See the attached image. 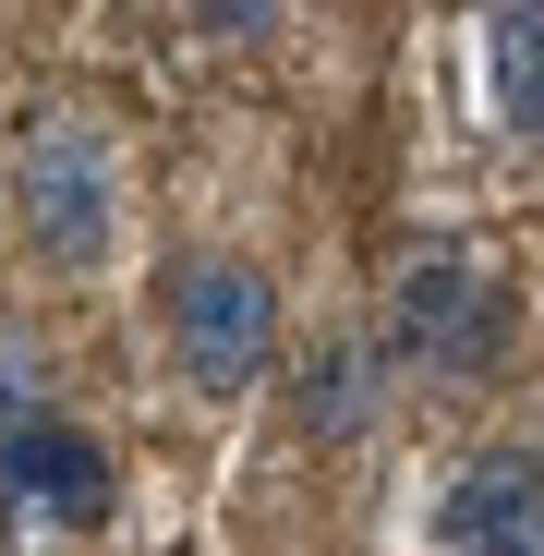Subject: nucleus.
<instances>
[{
    "mask_svg": "<svg viewBox=\"0 0 544 556\" xmlns=\"http://www.w3.org/2000/svg\"><path fill=\"white\" fill-rule=\"evenodd\" d=\"M194 13H206L218 37H266V25H279V0H194Z\"/></svg>",
    "mask_w": 544,
    "mask_h": 556,
    "instance_id": "1a4fd4ad",
    "label": "nucleus"
},
{
    "mask_svg": "<svg viewBox=\"0 0 544 556\" xmlns=\"http://www.w3.org/2000/svg\"><path fill=\"white\" fill-rule=\"evenodd\" d=\"M157 339H169V363H181L206 400H242L266 363H279V291H266V266H242V254H181V266L157 278Z\"/></svg>",
    "mask_w": 544,
    "mask_h": 556,
    "instance_id": "7ed1b4c3",
    "label": "nucleus"
},
{
    "mask_svg": "<svg viewBox=\"0 0 544 556\" xmlns=\"http://www.w3.org/2000/svg\"><path fill=\"white\" fill-rule=\"evenodd\" d=\"M13 230H25V266H49V278H98L110 254H122V157H110V134L85 122V110H25V134H13Z\"/></svg>",
    "mask_w": 544,
    "mask_h": 556,
    "instance_id": "f257e3e1",
    "label": "nucleus"
},
{
    "mask_svg": "<svg viewBox=\"0 0 544 556\" xmlns=\"http://www.w3.org/2000/svg\"><path fill=\"white\" fill-rule=\"evenodd\" d=\"M435 556H544V459H532V435L460 459V484L435 496Z\"/></svg>",
    "mask_w": 544,
    "mask_h": 556,
    "instance_id": "39448f33",
    "label": "nucleus"
},
{
    "mask_svg": "<svg viewBox=\"0 0 544 556\" xmlns=\"http://www.w3.org/2000/svg\"><path fill=\"white\" fill-rule=\"evenodd\" d=\"M484 98L532 146V122H544V98H532V0H484Z\"/></svg>",
    "mask_w": 544,
    "mask_h": 556,
    "instance_id": "0eeeda50",
    "label": "nucleus"
},
{
    "mask_svg": "<svg viewBox=\"0 0 544 556\" xmlns=\"http://www.w3.org/2000/svg\"><path fill=\"white\" fill-rule=\"evenodd\" d=\"M25 412H49V351L0 339V424H25Z\"/></svg>",
    "mask_w": 544,
    "mask_h": 556,
    "instance_id": "6e6552de",
    "label": "nucleus"
},
{
    "mask_svg": "<svg viewBox=\"0 0 544 556\" xmlns=\"http://www.w3.org/2000/svg\"><path fill=\"white\" fill-rule=\"evenodd\" d=\"M508 351H520V315L484 266L460 254H423L400 266V291H388V327H376V363H388V388H496L508 376Z\"/></svg>",
    "mask_w": 544,
    "mask_h": 556,
    "instance_id": "f03ea898",
    "label": "nucleus"
},
{
    "mask_svg": "<svg viewBox=\"0 0 544 556\" xmlns=\"http://www.w3.org/2000/svg\"><path fill=\"white\" fill-rule=\"evenodd\" d=\"M110 496H122V472H110L98 424H73L61 400L25 412V424H0V520L13 532H98Z\"/></svg>",
    "mask_w": 544,
    "mask_h": 556,
    "instance_id": "20e7f679",
    "label": "nucleus"
},
{
    "mask_svg": "<svg viewBox=\"0 0 544 556\" xmlns=\"http://www.w3.org/2000/svg\"><path fill=\"white\" fill-rule=\"evenodd\" d=\"M291 412H303V435H327V447L376 435V412H388V363H376V339H315L303 376H291Z\"/></svg>",
    "mask_w": 544,
    "mask_h": 556,
    "instance_id": "423d86ee",
    "label": "nucleus"
}]
</instances>
